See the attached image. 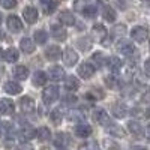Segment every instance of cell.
<instances>
[{
    "label": "cell",
    "mask_w": 150,
    "mask_h": 150,
    "mask_svg": "<svg viewBox=\"0 0 150 150\" xmlns=\"http://www.w3.org/2000/svg\"><path fill=\"white\" fill-rule=\"evenodd\" d=\"M59 99V87L57 86H48L42 92V101L45 104H53Z\"/></svg>",
    "instance_id": "obj_1"
},
{
    "label": "cell",
    "mask_w": 150,
    "mask_h": 150,
    "mask_svg": "<svg viewBox=\"0 0 150 150\" xmlns=\"http://www.w3.org/2000/svg\"><path fill=\"white\" fill-rule=\"evenodd\" d=\"M93 120L99 125H102V126H110L111 125V120H110V114L104 110V108H96L93 111Z\"/></svg>",
    "instance_id": "obj_2"
},
{
    "label": "cell",
    "mask_w": 150,
    "mask_h": 150,
    "mask_svg": "<svg viewBox=\"0 0 150 150\" xmlns=\"http://www.w3.org/2000/svg\"><path fill=\"white\" fill-rule=\"evenodd\" d=\"M116 48H117V51H119L120 54L126 56V57H132L134 54H137V53H135V47H134V44L129 42V41H125V39H122V41L117 44Z\"/></svg>",
    "instance_id": "obj_3"
},
{
    "label": "cell",
    "mask_w": 150,
    "mask_h": 150,
    "mask_svg": "<svg viewBox=\"0 0 150 150\" xmlns=\"http://www.w3.org/2000/svg\"><path fill=\"white\" fill-rule=\"evenodd\" d=\"M149 36V30L143 26H135L132 30H131V38L135 41V42H144Z\"/></svg>",
    "instance_id": "obj_4"
},
{
    "label": "cell",
    "mask_w": 150,
    "mask_h": 150,
    "mask_svg": "<svg viewBox=\"0 0 150 150\" xmlns=\"http://www.w3.org/2000/svg\"><path fill=\"white\" fill-rule=\"evenodd\" d=\"M95 72H96V68L92 63H87V62H84V63H81L78 66V75L81 78H84V80L92 78L95 75Z\"/></svg>",
    "instance_id": "obj_5"
},
{
    "label": "cell",
    "mask_w": 150,
    "mask_h": 150,
    "mask_svg": "<svg viewBox=\"0 0 150 150\" xmlns=\"http://www.w3.org/2000/svg\"><path fill=\"white\" fill-rule=\"evenodd\" d=\"M78 62V54L74 48H66L63 51V63L66 66H75V63Z\"/></svg>",
    "instance_id": "obj_6"
},
{
    "label": "cell",
    "mask_w": 150,
    "mask_h": 150,
    "mask_svg": "<svg viewBox=\"0 0 150 150\" xmlns=\"http://www.w3.org/2000/svg\"><path fill=\"white\" fill-rule=\"evenodd\" d=\"M23 17L27 24H35L38 21V9L35 6H27L23 9Z\"/></svg>",
    "instance_id": "obj_7"
},
{
    "label": "cell",
    "mask_w": 150,
    "mask_h": 150,
    "mask_svg": "<svg viewBox=\"0 0 150 150\" xmlns=\"http://www.w3.org/2000/svg\"><path fill=\"white\" fill-rule=\"evenodd\" d=\"M6 24H8V29H9L12 33H18V32H21V29H23V23H21V20H20L17 15H9Z\"/></svg>",
    "instance_id": "obj_8"
},
{
    "label": "cell",
    "mask_w": 150,
    "mask_h": 150,
    "mask_svg": "<svg viewBox=\"0 0 150 150\" xmlns=\"http://www.w3.org/2000/svg\"><path fill=\"white\" fill-rule=\"evenodd\" d=\"M20 108H21L23 112L30 114V112H33V110H35V101L30 96H23L20 99Z\"/></svg>",
    "instance_id": "obj_9"
},
{
    "label": "cell",
    "mask_w": 150,
    "mask_h": 150,
    "mask_svg": "<svg viewBox=\"0 0 150 150\" xmlns=\"http://www.w3.org/2000/svg\"><path fill=\"white\" fill-rule=\"evenodd\" d=\"M48 77L51 78L53 81H63L65 71H63V68H62V66L54 65V66H51V68L48 69Z\"/></svg>",
    "instance_id": "obj_10"
},
{
    "label": "cell",
    "mask_w": 150,
    "mask_h": 150,
    "mask_svg": "<svg viewBox=\"0 0 150 150\" xmlns=\"http://www.w3.org/2000/svg\"><path fill=\"white\" fill-rule=\"evenodd\" d=\"M128 107L126 104H123V102H117L112 105L111 108V112H112V116H114L116 119H123L125 116H128Z\"/></svg>",
    "instance_id": "obj_11"
},
{
    "label": "cell",
    "mask_w": 150,
    "mask_h": 150,
    "mask_svg": "<svg viewBox=\"0 0 150 150\" xmlns=\"http://www.w3.org/2000/svg\"><path fill=\"white\" fill-rule=\"evenodd\" d=\"M92 36L95 38L96 41L104 44L105 38H107V29L102 26V24H95V26L92 27Z\"/></svg>",
    "instance_id": "obj_12"
},
{
    "label": "cell",
    "mask_w": 150,
    "mask_h": 150,
    "mask_svg": "<svg viewBox=\"0 0 150 150\" xmlns=\"http://www.w3.org/2000/svg\"><path fill=\"white\" fill-rule=\"evenodd\" d=\"M62 50L57 47V45H51V47H48L47 50H45V57L48 59V60H51V62H56V60H59L60 57H62Z\"/></svg>",
    "instance_id": "obj_13"
},
{
    "label": "cell",
    "mask_w": 150,
    "mask_h": 150,
    "mask_svg": "<svg viewBox=\"0 0 150 150\" xmlns=\"http://www.w3.org/2000/svg\"><path fill=\"white\" fill-rule=\"evenodd\" d=\"M71 143V140H69V135L68 134H65V132H59V134H56V137H54V146L56 147H59V149H66V146Z\"/></svg>",
    "instance_id": "obj_14"
},
{
    "label": "cell",
    "mask_w": 150,
    "mask_h": 150,
    "mask_svg": "<svg viewBox=\"0 0 150 150\" xmlns=\"http://www.w3.org/2000/svg\"><path fill=\"white\" fill-rule=\"evenodd\" d=\"M14 110H15V105L11 99H0V112L2 114H14Z\"/></svg>",
    "instance_id": "obj_15"
},
{
    "label": "cell",
    "mask_w": 150,
    "mask_h": 150,
    "mask_svg": "<svg viewBox=\"0 0 150 150\" xmlns=\"http://www.w3.org/2000/svg\"><path fill=\"white\" fill-rule=\"evenodd\" d=\"M75 135L80 137V138H87V137L92 135V126H89L87 123H80L75 128Z\"/></svg>",
    "instance_id": "obj_16"
},
{
    "label": "cell",
    "mask_w": 150,
    "mask_h": 150,
    "mask_svg": "<svg viewBox=\"0 0 150 150\" xmlns=\"http://www.w3.org/2000/svg\"><path fill=\"white\" fill-rule=\"evenodd\" d=\"M59 20L63 26H74L75 24V17L71 11H62L59 14Z\"/></svg>",
    "instance_id": "obj_17"
},
{
    "label": "cell",
    "mask_w": 150,
    "mask_h": 150,
    "mask_svg": "<svg viewBox=\"0 0 150 150\" xmlns=\"http://www.w3.org/2000/svg\"><path fill=\"white\" fill-rule=\"evenodd\" d=\"M51 36L54 38L56 41H65L66 36H68V33H66V30L62 27V26L53 24V26H51Z\"/></svg>",
    "instance_id": "obj_18"
},
{
    "label": "cell",
    "mask_w": 150,
    "mask_h": 150,
    "mask_svg": "<svg viewBox=\"0 0 150 150\" xmlns=\"http://www.w3.org/2000/svg\"><path fill=\"white\" fill-rule=\"evenodd\" d=\"M3 90H5L8 95H20L21 90H23V87H21L18 83H15V81H8V83H5V86H3Z\"/></svg>",
    "instance_id": "obj_19"
},
{
    "label": "cell",
    "mask_w": 150,
    "mask_h": 150,
    "mask_svg": "<svg viewBox=\"0 0 150 150\" xmlns=\"http://www.w3.org/2000/svg\"><path fill=\"white\" fill-rule=\"evenodd\" d=\"M12 74H14V77L17 80L24 81V80H27V77H29V69H27V66H24V65H18V66L14 68Z\"/></svg>",
    "instance_id": "obj_20"
},
{
    "label": "cell",
    "mask_w": 150,
    "mask_h": 150,
    "mask_svg": "<svg viewBox=\"0 0 150 150\" xmlns=\"http://www.w3.org/2000/svg\"><path fill=\"white\" fill-rule=\"evenodd\" d=\"M20 48H21V51H24L26 54H32L35 51V42L32 39H29V38H23V39L20 41Z\"/></svg>",
    "instance_id": "obj_21"
},
{
    "label": "cell",
    "mask_w": 150,
    "mask_h": 150,
    "mask_svg": "<svg viewBox=\"0 0 150 150\" xmlns=\"http://www.w3.org/2000/svg\"><path fill=\"white\" fill-rule=\"evenodd\" d=\"M36 137V131L32 128V126H23V129L20 131V138L23 140V141H30V140H33Z\"/></svg>",
    "instance_id": "obj_22"
},
{
    "label": "cell",
    "mask_w": 150,
    "mask_h": 150,
    "mask_svg": "<svg viewBox=\"0 0 150 150\" xmlns=\"http://www.w3.org/2000/svg\"><path fill=\"white\" fill-rule=\"evenodd\" d=\"M107 66L110 68V71L111 72H119L120 69H122V60L119 59V57H116V56H111V57H108L107 59Z\"/></svg>",
    "instance_id": "obj_23"
},
{
    "label": "cell",
    "mask_w": 150,
    "mask_h": 150,
    "mask_svg": "<svg viewBox=\"0 0 150 150\" xmlns=\"http://www.w3.org/2000/svg\"><path fill=\"white\" fill-rule=\"evenodd\" d=\"M3 59L8 62V63H15V62L20 59V54H18V50L17 48H14V47H11V48H8L6 51H5V56H3Z\"/></svg>",
    "instance_id": "obj_24"
},
{
    "label": "cell",
    "mask_w": 150,
    "mask_h": 150,
    "mask_svg": "<svg viewBox=\"0 0 150 150\" xmlns=\"http://www.w3.org/2000/svg\"><path fill=\"white\" fill-rule=\"evenodd\" d=\"M128 131L135 135V137H141L143 135V126L140 125V122H137V120H131L128 123Z\"/></svg>",
    "instance_id": "obj_25"
},
{
    "label": "cell",
    "mask_w": 150,
    "mask_h": 150,
    "mask_svg": "<svg viewBox=\"0 0 150 150\" xmlns=\"http://www.w3.org/2000/svg\"><path fill=\"white\" fill-rule=\"evenodd\" d=\"M32 83H33V86H36V87L44 86V84L47 83V74H45V72H42V71H36V72L33 74Z\"/></svg>",
    "instance_id": "obj_26"
},
{
    "label": "cell",
    "mask_w": 150,
    "mask_h": 150,
    "mask_svg": "<svg viewBox=\"0 0 150 150\" xmlns=\"http://www.w3.org/2000/svg\"><path fill=\"white\" fill-rule=\"evenodd\" d=\"M36 138L39 141H42V143H45V141H48L50 138H51V131H50L47 126H41L36 131Z\"/></svg>",
    "instance_id": "obj_27"
},
{
    "label": "cell",
    "mask_w": 150,
    "mask_h": 150,
    "mask_svg": "<svg viewBox=\"0 0 150 150\" xmlns=\"http://www.w3.org/2000/svg\"><path fill=\"white\" fill-rule=\"evenodd\" d=\"M102 15H104V18H105L108 23H114V21H116V18H117V15H116V11L112 9L111 6H104Z\"/></svg>",
    "instance_id": "obj_28"
},
{
    "label": "cell",
    "mask_w": 150,
    "mask_h": 150,
    "mask_svg": "<svg viewBox=\"0 0 150 150\" xmlns=\"http://www.w3.org/2000/svg\"><path fill=\"white\" fill-rule=\"evenodd\" d=\"M108 132L112 137H117V138L125 137V129L120 126V125H110V126H108Z\"/></svg>",
    "instance_id": "obj_29"
},
{
    "label": "cell",
    "mask_w": 150,
    "mask_h": 150,
    "mask_svg": "<svg viewBox=\"0 0 150 150\" xmlns=\"http://www.w3.org/2000/svg\"><path fill=\"white\" fill-rule=\"evenodd\" d=\"M65 87L68 90H77L78 87H80V81H78V78H75V77H68V78H65Z\"/></svg>",
    "instance_id": "obj_30"
},
{
    "label": "cell",
    "mask_w": 150,
    "mask_h": 150,
    "mask_svg": "<svg viewBox=\"0 0 150 150\" xmlns=\"http://www.w3.org/2000/svg\"><path fill=\"white\" fill-rule=\"evenodd\" d=\"M47 39H48V33L45 30H36L35 32V42L36 44L42 45V44L47 42Z\"/></svg>",
    "instance_id": "obj_31"
},
{
    "label": "cell",
    "mask_w": 150,
    "mask_h": 150,
    "mask_svg": "<svg viewBox=\"0 0 150 150\" xmlns=\"http://www.w3.org/2000/svg\"><path fill=\"white\" fill-rule=\"evenodd\" d=\"M41 3L44 6L45 14H51V12L56 9V2L54 0H41Z\"/></svg>",
    "instance_id": "obj_32"
},
{
    "label": "cell",
    "mask_w": 150,
    "mask_h": 150,
    "mask_svg": "<svg viewBox=\"0 0 150 150\" xmlns=\"http://www.w3.org/2000/svg\"><path fill=\"white\" fill-rule=\"evenodd\" d=\"M105 84L110 87V89H117L119 87V78L114 77V75H107L105 77Z\"/></svg>",
    "instance_id": "obj_33"
},
{
    "label": "cell",
    "mask_w": 150,
    "mask_h": 150,
    "mask_svg": "<svg viewBox=\"0 0 150 150\" xmlns=\"http://www.w3.org/2000/svg\"><path fill=\"white\" fill-rule=\"evenodd\" d=\"M96 14H98V8L93 6V5H87L86 11L83 12V15H84L86 18H95Z\"/></svg>",
    "instance_id": "obj_34"
},
{
    "label": "cell",
    "mask_w": 150,
    "mask_h": 150,
    "mask_svg": "<svg viewBox=\"0 0 150 150\" xmlns=\"http://www.w3.org/2000/svg\"><path fill=\"white\" fill-rule=\"evenodd\" d=\"M92 59H93V62H95V63H96L99 68H101V66H104V65H105V62H107L102 53H95V54L92 56Z\"/></svg>",
    "instance_id": "obj_35"
},
{
    "label": "cell",
    "mask_w": 150,
    "mask_h": 150,
    "mask_svg": "<svg viewBox=\"0 0 150 150\" xmlns=\"http://www.w3.org/2000/svg\"><path fill=\"white\" fill-rule=\"evenodd\" d=\"M99 90H101V89H99ZM98 89H92L89 93H87L86 95V98H92V99H95V101H96V99H102L105 95H104V92H99Z\"/></svg>",
    "instance_id": "obj_36"
},
{
    "label": "cell",
    "mask_w": 150,
    "mask_h": 150,
    "mask_svg": "<svg viewBox=\"0 0 150 150\" xmlns=\"http://www.w3.org/2000/svg\"><path fill=\"white\" fill-rule=\"evenodd\" d=\"M50 119H51L53 123L59 125L62 122V119H63V116L60 114V110H54V111H51V114H50Z\"/></svg>",
    "instance_id": "obj_37"
},
{
    "label": "cell",
    "mask_w": 150,
    "mask_h": 150,
    "mask_svg": "<svg viewBox=\"0 0 150 150\" xmlns=\"http://www.w3.org/2000/svg\"><path fill=\"white\" fill-rule=\"evenodd\" d=\"M0 5L5 9H14L17 8V0H0Z\"/></svg>",
    "instance_id": "obj_38"
},
{
    "label": "cell",
    "mask_w": 150,
    "mask_h": 150,
    "mask_svg": "<svg viewBox=\"0 0 150 150\" xmlns=\"http://www.w3.org/2000/svg\"><path fill=\"white\" fill-rule=\"evenodd\" d=\"M63 102H65L66 107H74L75 104H77V98H75L74 95H68V96L63 98Z\"/></svg>",
    "instance_id": "obj_39"
},
{
    "label": "cell",
    "mask_w": 150,
    "mask_h": 150,
    "mask_svg": "<svg viewBox=\"0 0 150 150\" xmlns=\"http://www.w3.org/2000/svg\"><path fill=\"white\" fill-rule=\"evenodd\" d=\"M125 32H126V26H125V24H117V26H114V29H112V35H116V36L125 35Z\"/></svg>",
    "instance_id": "obj_40"
},
{
    "label": "cell",
    "mask_w": 150,
    "mask_h": 150,
    "mask_svg": "<svg viewBox=\"0 0 150 150\" xmlns=\"http://www.w3.org/2000/svg\"><path fill=\"white\" fill-rule=\"evenodd\" d=\"M74 8H75V11H78V12H83L86 11V8H87V5H86V2L84 0H77V2L74 3Z\"/></svg>",
    "instance_id": "obj_41"
},
{
    "label": "cell",
    "mask_w": 150,
    "mask_h": 150,
    "mask_svg": "<svg viewBox=\"0 0 150 150\" xmlns=\"http://www.w3.org/2000/svg\"><path fill=\"white\" fill-rule=\"evenodd\" d=\"M78 150H99L98 149V144L96 143H86V144H83V146H80V149Z\"/></svg>",
    "instance_id": "obj_42"
},
{
    "label": "cell",
    "mask_w": 150,
    "mask_h": 150,
    "mask_svg": "<svg viewBox=\"0 0 150 150\" xmlns=\"http://www.w3.org/2000/svg\"><path fill=\"white\" fill-rule=\"evenodd\" d=\"M141 102H150V89H147L143 96H141Z\"/></svg>",
    "instance_id": "obj_43"
},
{
    "label": "cell",
    "mask_w": 150,
    "mask_h": 150,
    "mask_svg": "<svg viewBox=\"0 0 150 150\" xmlns=\"http://www.w3.org/2000/svg\"><path fill=\"white\" fill-rule=\"evenodd\" d=\"M144 72H146L147 77H150V59L146 60V63H144Z\"/></svg>",
    "instance_id": "obj_44"
},
{
    "label": "cell",
    "mask_w": 150,
    "mask_h": 150,
    "mask_svg": "<svg viewBox=\"0 0 150 150\" xmlns=\"http://www.w3.org/2000/svg\"><path fill=\"white\" fill-rule=\"evenodd\" d=\"M18 150H33V149H32L30 144H21V146L18 147Z\"/></svg>",
    "instance_id": "obj_45"
},
{
    "label": "cell",
    "mask_w": 150,
    "mask_h": 150,
    "mask_svg": "<svg viewBox=\"0 0 150 150\" xmlns=\"http://www.w3.org/2000/svg\"><path fill=\"white\" fill-rule=\"evenodd\" d=\"M146 138L150 141V125H147V129H146Z\"/></svg>",
    "instance_id": "obj_46"
},
{
    "label": "cell",
    "mask_w": 150,
    "mask_h": 150,
    "mask_svg": "<svg viewBox=\"0 0 150 150\" xmlns=\"http://www.w3.org/2000/svg\"><path fill=\"white\" fill-rule=\"evenodd\" d=\"M144 114H146V117H147V119H150V107L146 110V112H144Z\"/></svg>",
    "instance_id": "obj_47"
},
{
    "label": "cell",
    "mask_w": 150,
    "mask_h": 150,
    "mask_svg": "<svg viewBox=\"0 0 150 150\" xmlns=\"http://www.w3.org/2000/svg\"><path fill=\"white\" fill-rule=\"evenodd\" d=\"M143 2V5H146V6H150V0H141Z\"/></svg>",
    "instance_id": "obj_48"
},
{
    "label": "cell",
    "mask_w": 150,
    "mask_h": 150,
    "mask_svg": "<svg viewBox=\"0 0 150 150\" xmlns=\"http://www.w3.org/2000/svg\"><path fill=\"white\" fill-rule=\"evenodd\" d=\"M3 56H5V51H3L2 48H0V59H3Z\"/></svg>",
    "instance_id": "obj_49"
},
{
    "label": "cell",
    "mask_w": 150,
    "mask_h": 150,
    "mask_svg": "<svg viewBox=\"0 0 150 150\" xmlns=\"http://www.w3.org/2000/svg\"><path fill=\"white\" fill-rule=\"evenodd\" d=\"M134 150H146L144 147H140V146H137V147H134Z\"/></svg>",
    "instance_id": "obj_50"
},
{
    "label": "cell",
    "mask_w": 150,
    "mask_h": 150,
    "mask_svg": "<svg viewBox=\"0 0 150 150\" xmlns=\"http://www.w3.org/2000/svg\"><path fill=\"white\" fill-rule=\"evenodd\" d=\"M2 21H3V17H2V14H0V24H2Z\"/></svg>",
    "instance_id": "obj_51"
},
{
    "label": "cell",
    "mask_w": 150,
    "mask_h": 150,
    "mask_svg": "<svg viewBox=\"0 0 150 150\" xmlns=\"http://www.w3.org/2000/svg\"><path fill=\"white\" fill-rule=\"evenodd\" d=\"M60 150H66V149H60Z\"/></svg>",
    "instance_id": "obj_52"
},
{
    "label": "cell",
    "mask_w": 150,
    "mask_h": 150,
    "mask_svg": "<svg viewBox=\"0 0 150 150\" xmlns=\"http://www.w3.org/2000/svg\"><path fill=\"white\" fill-rule=\"evenodd\" d=\"M149 47H150V42H149Z\"/></svg>",
    "instance_id": "obj_53"
}]
</instances>
